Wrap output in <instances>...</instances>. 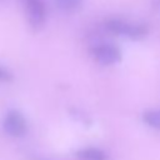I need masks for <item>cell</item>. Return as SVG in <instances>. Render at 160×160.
Returning <instances> with one entry per match:
<instances>
[{
	"label": "cell",
	"instance_id": "obj_3",
	"mask_svg": "<svg viewBox=\"0 0 160 160\" xmlns=\"http://www.w3.org/2000/svg\"><path fill=\"white\" fill-rule=\"evenodd\" d=\"M94 60L101 65H114L121 60V51L112 44H99L91 49Z\"/></svg>",
	"mask_w": 160,
	"mask_h": 160
},
{
	"label": "cell",
	"instance_id": "obj_8",
	"mask_svg": "<svg viewBox=\"0 0 160 160\" xmlns=\"http://www.w3.org/2000/svg\"><path fill=\"white\" fill-rule=\"evenodd\" d=\"M12 79V75L4 68L0 66V81H10Z\"/></svg>",
	"mask_w": 160,
	"mask_h": 160
},
{
	"label": "cell",
	"instance_id": "obj_7",
	"mask_svg": "<svg viewBox=\"0 0 160 160\" xmlns=\"http://www.w3.org/2000/svg\"><path fill=\"white\" fill-rule=\"evenodd\" d=\"M142 120L151 128L160 130V110H149L144 112Z\"/></svg>",
	"mask_w": 160,
	"mask_h": 160
},
{
	"label": "cell",
	"instance_id": "obj_2",
	"mask_svg": "<svg viewBox=\"0 0 160 160\" xmlns=\"http://www.w3.org/2000/svg\"><path fill=\"white\" fill-rule=\"evenodd\" d=\"M28 18V22L32 30L39 31L46 21V6L44 0H21Z\"/></svg>",
	"mask_w": 160,
	"mask_h": 160
},
{
	"label": "cell",
	"instance_id": "obj_1",
	"mask_svg": "<svg viewBox=\"0 0 160 160\" xmlns=\"http://www.w3.org/2000/svg\"><path fill=\"white\" fill-rule=\"evenodd\" d=\"M105 28L109 32L126 36L131 40H141L148 36L149 28L146 24L142 22H129L122 19L111 18L105 21Z\"/></svg>",
	"mask_w": 160,
	"mask_h": 160
},
{
	"label": "cell",
	"instance_id": "obj_5",
	"mask_svg": "<svg viewBox=\"0 0 160 160\" xmlns=\"http://www.w3.org/2000/svg\"><path fill=\"white\" fill-rule=\"evenodd\" d=\"M76 156L81 160H106V154L98 148H85L76 152Z\"/></svg>",
	"mask_w": 160,
	"mask_h": 160
},
{
	"label": "cell",
	"instance_id": "obj_6",
	"mask_svg": "<svg viewBox=\"0 0 160 160\" xmlns=\"http://www.w3.org/2000/svg\"><path fill=\"white\" fill-rule=\"evenodd\" d=\"M58 9L64 12H72L82 5V0H54Z\"/></svg>",
	"mask_w": 160,
	"mask_h": 160
},
{
	"label": "cell",
	"instance_id": "obj_4",
	"mask_svg": "<svg viewBox=\"0 0 160 160\" xmlns=\"http://www.w3.org/2000/svg\"><path fill=\"white\" fill-rule=\"evenodd\" d=\"M2 128L5 132L9 134L10 136L19 138L26 132L28 124L21 112H19L18 110H11L5 115L2 121Z\"/></svg>",
	"mask_w": 160,
	"mask_h": 160
}]
</instances>
